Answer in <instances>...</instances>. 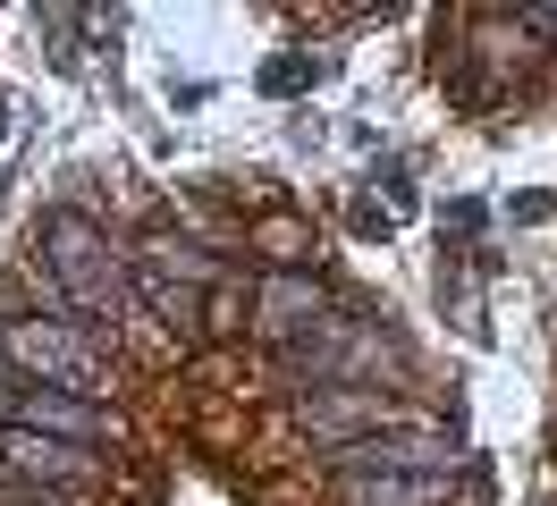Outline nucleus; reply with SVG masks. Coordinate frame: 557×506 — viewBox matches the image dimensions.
<instances>
[{
    "label": "nucleus",
    "mask_w": 557,
    "mask_h": 506,
    "mask_svg": "<svg viewBox=\"0 0 557 506\" xmlns=\"http://www.w3.org/2000/svg\"><path fill=\"white\" fill-rule=\"evenodd\" d=\"M42 245H51V279H60V296H69L85 321H119V312H127L136 279H127V262H119V254H110L85 220H69V211H60V220L42 229Z\"/></svg>",
    "instance_id": "2"
},
{
    "label": "nucleus",
    "mask_w": 557,
    "mask_h": 506,
    "mask_svg": "<svg viewBox=\"0 0 557 506\" xmlns=\"http://www.w3.org/2000/svg\"><path fill=\"white\" fill-rule=\"evenodd\" d=\"M0 472L35 481V498H85L102 481V456L69 447V439H42V431H0Z\"/></svg>",
    "instance_id": "3"
},
{
    "label": "nucleus",
    "mask_w": 557,
    "mask_h": 506,
    "mask_svg": "<svg viewBox=\"0 0 557 506\" xmlns=\"http://www.w3.org/2000/svg\"><path fill=\"white\" fill-rule=\"evenodd\" d=\"M0 355L26 371L35 388H60V397H85V405L110 397L102 346L76 330V321H9V330H0Z\"/></svg>",
    "instance_id": "1"
},
{
    "label": "nucleus",
    "mask_w": 557,
    "mask_h": 506,
    "mask_svg": "<svg viewBox=\"0 0 557 506\" xmlns=\"http://www.w3.org/2000/svg\"><path fill=\"white\" fill-rule=\"evenodd\" d=\"M448 481H347V506H440Z\"/></svg>",
    "instance_id": "8"
},
{
    "label": "nucleus",
    "mask_w": 557,
    "mask_h": 506,
    "mask_svg": "<svg viewBox=\"0 0 557 506\" xmlns=\"http://www.w3.org/2000/svg\"><path fill=\"white\" fill-rule=\"evenodd\" d=\"M338 465H347V481H448L456 472V447L440 431H397V439H355V447H338Z\"/></svg>",
    "instance_id": "4"
},
{
    "label": "nucleus",
    "mask_w": 557,
    "mask_h": 506,
    "mask_svg": "<svg viewBox=\"0 0 557 506\" xmlns=\"http://www.w3.org/2000/svg\"><path fill=\"white\" fill-rule=\"evenodd\" d=\"M381 422H388V397H372V388H321L305 405V431L321 447H355V439H372Z\"/></svg>",
    "instance_id": "6"
},
{
    "label": "nucleus",
    "mask_w": 557,
    "mask_h": 506,
    "mask_svg": "<svg viewBox=\"0 0 557 506\" xmlns=\"http://www.w3.org/2000/svg\"><path fill=\"white\" fill-rule=\"evenodd\" d=\"M9 431L102 447V439H119V414H110V405H85V397H60V388H17V397H9Z\"/></svg>",
    "instance_id": "5"
},
{
    "label": "nucleus",
    "mask_w": 557,
    "mask_h": 506,
    "mask_svg": "<svg viewBox=\"0 0 557 506\" xmlns=\"http://www.w3.org/2000/svg\"><path fill=\"white\" fill-rule=\"evenodd\" d=\"M0 506H60V498H0Z\"/></svg>",
    "instance_id": "9"
},
{
    "label": "nucleus",
    "mask_w": 557,
    "mask_h": 506,
    "mask_svg": "<svg viewBox=\"0 0 557 506\" xmlns=\"http://www.w3.org/2000/svg\"><path fill=\"white\" fill-rule=\"evenodd\" d=\"M313 304H321L313 279H271V287H262V337H296L313 321Z\"/></svg>",
    "instance_id": "7"
}]
</instances>
